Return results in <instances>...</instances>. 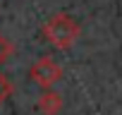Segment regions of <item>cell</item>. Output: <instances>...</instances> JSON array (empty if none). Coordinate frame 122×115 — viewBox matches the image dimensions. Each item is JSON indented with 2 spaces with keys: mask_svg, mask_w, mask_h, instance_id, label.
<instances>
[{
  "mask_svg": "<svg viewBox=\"0 0 122 115\" xmlns=\"http://www.w3.org/2000/svg\"><path fill=\"white\" fill-rule=\"evenodd\" d=\"M12 91H15V86H12V82L3 74V72H0V105H3L10 96H12Z\"/></svg>",
  "mask_w": 122,
  "mask_h": 115,
  "instance_id": "5b68a950",
  "label": "cell"
},
{
  "mask_svg": "<svg viewBox=\"0 0 122 115\" xmlns=\"http://www.w3.org/2000/svg\"><path fill=\"white\" fill-rule=\"evenodd\" d=\"M12 53H15V46H12L3 34H0V67H3L10 58H12Z\"/></svg>",
  "mask_w": 122,
  "mask_h": 115,
  "instance_id": "277c9868",
  "label": "cell"
},
{
  "mask_svg": "<svg viewBox=\"0 0 122 115\" xmlns=\"http://www.w3.org/2000/svg\"><path fill=\"white\" fill-rule=\"evenodd\" d=\"M41 36L43 41H48L53 48L57 50H70L79 36H81V26L79 22L67 15V12H53L43 24H41Z\"/></svg>",
  "mask_w": 122,
  "mask_h": 115,
  "instance_id": "6da1fadb",
  "label": "cell"
},
{
  "mask_svg": "<svg viewBox=\"0 0 122 115\" xmlns=\"http://www.w3.org/2000/svg\"><path fill=\"white\" fill-rule=\"evenodd\" d=\"M62 105H65L62 103V96H60L55 89H46L38 96V101H36V108H38L41 115H60Z\"/></svg>",
  "mask_w": 122,
  "mask_h": 115,
  "instance_id": "3957f363",
  "label": "cell"
},
{
  "mask_svg": "<svg viewBox=\"0 0 122 115\" xmlns=\"http://www.w3.org/2000/svg\"><path fill=\"white\" fill-rule=\"evenodd\" d=\"M65 77V70L60 67L53 58H38V60L31 65V70H29V79L36 84V86H41L43 91L46 89H53L60 79Z\"/></svg>",
  "mask_w": 122,
  "mask_h": 115,
  "instance_id": "7a4b0ae2",
  "label": "cell"
}]
</instances>
